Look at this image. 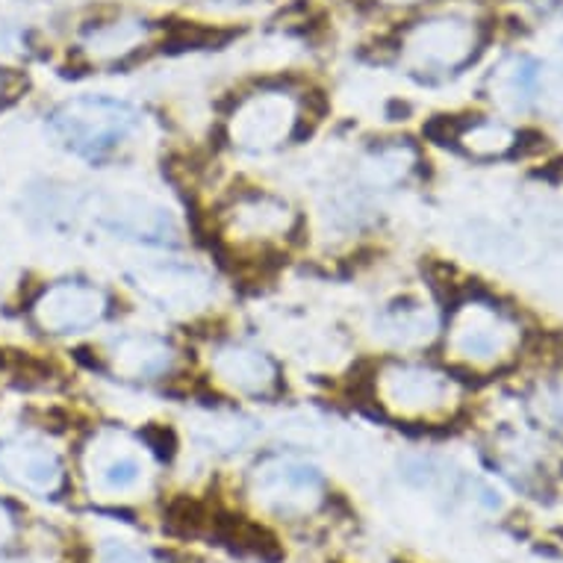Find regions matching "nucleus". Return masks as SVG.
<instances>
[{"mask_svg":"<svg viewBox=\"0 0 563 563\" xmlns=\"http://www.w3.org/2000/svg\"><path fill=\"white\" fill-rule=\"evenodd\" d=\"M47 124L68 150H75L86 160H101L139 127V113L119 98L80 94L59 104Z\"/></svg>","mask_w":563,"mask_h":563,"instance_id":"1","label":"nucleus"},{"mask_svg":"<svg viewBox=\"0 0 563 563\" xmlns=\"http://www.w3.org/2000/svg\"><path fill=\"white\" fill-rule=\"evenodd\" d=\"M449 346L470 367H498L519 348V328L493 304L470 301L454 313Z\"/></svg>","mask_w":563,"mask_h":563,"instance_id":"2","label":"nucleus"},{"mask_svg":"<svg viewBox=\"0 0 563 563\" xmlns=\"http://www.w3.org/2000/svg\"><path fill=\"white\" fill-rule=\"evenodd\" d=\"M104 292L89 283H54L33 304V319L47 334H77L104 319Z\"/></svg>","mask_w":563,"mask_h":563,"instance_id":"3","label":"nucleus"},{"mask_svg":"<svg viewBox=\"0 0 563 563\" xmlns=\"http://www.w3.org/2000/svg\"><path fill=\"white\" fill-rule=\"evenodd\" d=\"M0 475L10 478L15 487L50 496L63 487V460L45 442L30 437L0 440Z\"/></svg>","mask_w":563,"mask_h":563,"instance_id":"4","label":"nucleus"},{"mask_svg":"<svg viewBox=\"0 0 563 563\" xmlns=\"http://www.w3.org/2000/svg\"><path fill=\"white\" fill-rule=\"evenodd\" d=\"M475 45V33L463 21H431L428 27L416 33L414 47L423 63H433L440 68H454L466 63Z\"/></svg>","mask_w":563,"mask_h":563,"instance_id":"5","label":"nucleus"},{"mask_svg":"<svg viewBox=\"0 0 563 563\" xmlns=\"http://www.w3.org/2000/svg\"><path fill=\"white\" fill-rule=\"evenodd\" d=\"M210 534H216L222 543L236 549V552L257 554L266 563L283 561V549L278 543V537L269 528L248 522L245 517H234V514H225V510H213Z\"/></svg>","mask_w":563,"mask_h":563,"instance_id":"6","label":"nucleus"},{"mask_svg":"<svg viewBox=\"0 0 563 563\" xmlns=\"http://www.w3.org/2000/svg\"><path fill=\"white\" fill-rule=\"evenodd\" d=\"M216 369L218 375L239 386V390H245V393H269L274 381H278V372H274L272 363L263 354L248 351V348L222 351V357L216 360Z\"/></svg>","mask_w":563,"mask_h":563,"instance_id":"7","label":"nucleus"},{"mask_svg":"<svg viewBox=\"0 0 563 563\" xmlns=\"http://www.w3.org/2000/svg\"><path fill=\"white\" fill-rule=\"evenodd\" d=\"M451 384L437 372L419 367H402L395 372V381L390 384V402H402L404 407H414V404H437L449 402Z\"/></svg>","mask_w":563,"mask_h":563,"instance_id":"8","label":"nucleus"},{"mask_svg":"<svg viewBox=\"0 0 563 563\" xmlns=\"http://www.w3.org/2000/svg\"><path fill=\"white\" fill-rule=\"evenodd\" d=\"M171 351L154 337H127L115 342V363L133 378H154L169 369Z\"/></svg>","mask_w":563,"mask_h":563,"instance_id":"9","label":"nucleus"},{"mask_svg":"<svg viewBox=\"0 0 563 563\" xmlns=\"http://www.w3.org/2000/svg\"><path fill=\"white\" fill-rule=\"evenodd\" d=\"M458 142H463L472 154H481V157H498V154H507V150L517 145V136L507 131L505 124L472 122L460 127Z\"/></svg>","mask_w":563,"mask_h":563,"instance_id":"10","label":"nucleus"},{"mask_svg":"<svg viewBox=\"0 0 563 563\" xmlns=\"http://www.w3.org/2000/svg\"><path fill=\"white\" fill-rule=\"evenodd\" d=\"M210 526H213V510L204 502L180 496L171 498L169 507H166V528H169L171 534L198 537L210 531Z\"/></svg>","mask_w":563,"mask_h":563,"instance_id":"11","label":"nucleus"},{"mask_svg":"<svg viewBox=\"0 0 563 563\" xmlns=\"http://www.w3.org/2000/svg\"><path fill=\"white\" fill-rule=\"evenodd\" d=\"M139 475H142L139 460L131 458V454L110 460L104 470H101V481H104V487H110V489L133 487V484L139 481Z\"/></svg>","mask_w":563,"mask_h":563,"instance_id":"12","label":"nucleus"},{"mask_svg":"<svg viewBox=\"0 0 563 563\" xmlns=\"http://www.w3.org/2000/svg\"><path fill=\"white\" fill-rule=\"evenodd\" d=\"M145 440L150 442V449L157 451L160 458H171V454H174V446H178L174 433H171L169 428H162V425H150V428H145Z\"/></svg>","mask_w":563,"mask_h":563,"instance_id":"13","label":"nucleus"},{"mask_svg":"<svg viewBox=\"0 0 563 563\" xmlns=\"http://www.w3.org/2000/svg\"><path fill=\"white\" fill-rule=\"evenodd\" d=\"M106 563H150V561L136 552H127V549H113V552L106 554Z\"/></svg>","mask_w":563,"mask_h":563,"instance_id":"14","label":"nucleus"},{"mask_svg":"<svg viewBox=\"0 0 563 563\" xmlns=\"http://www.w3.org/2000/svg\"><path fill=\"white\" fill-rule=\"evenodd\" d=\"M7 537V519H3V514H0V540Z\"/></svg>","mask_w":563,"mask_h":563,"instance_id":"15","label":"nucleus"},{"mask_svg":"<svg viewBox=\"0 0 563 563\" xmlns=\"http://www.w3.org/2000/svg\"><path fill=\"white\" fill-rule=\"evenodd\" d=\"M0 86H3V80H0Z\"/></svg>","mask_w":563,"mask_h":563,"instance_id":"16","label":"nucleus"}]
</instances>
